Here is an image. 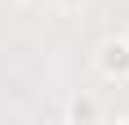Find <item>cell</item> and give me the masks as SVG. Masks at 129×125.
Returning a JSON list of instances; mask_svg holds the SVG:
<instances>
[{
  "mask_svg": "<svg viewBox=\"0 0 129 125\" xmlns=\"http://www.w3.org/2000/svg\"><path fill=\"white\" fill-rule=\"evenodd\" d=\"M98 72L107 80H129V40L116 36V40H103L98 49Z\"/></svg>",
  "mask_w": 129,
  "mask_h": 125,
  "instance_id": "1",
  "label": "cell"
},
{
  "mask_svg": "<svg viewBox=\"0 0 129 125\" xmlns=\"http://www.w3.org/2000/svg\"><path fill=\"white\" fill-rule=\"evenodd\" d=\"M103 116V107H98V98H89V94H76V98L67 103V121L71 125H93Z\"/></svg>",
  "mask_w": 129,
  "mask_h": 125,
  "instance_id": "2",
  "label": "cell"
},
{
  "mask_svg": "<svg viewBox=\"0 0 129 125\" xmlns=\"http://www.w3.org/2000/svg\"><path fill=\"white\" fill-rule=\"evenodd\" d=\"M58 5H62V9H76V5H85V0H58Z\"/></svg>",
  "mask_w": 129,
  "mask_h": 125,
  "instance_id": "3",
  "label": "cell"
},
{
  "mask_svg": "<svg viewBox=\"0 0 129 125\" xmlns=\"http://www.w3.org/2000/svg\"><path fill=\"white\" fill-rule=\"evenodd\" d=\"M125 40H129V31H125Z\"/></svg>",
  "mask_w": 129,
  "mask_h": 125,
  "instance_id": "4",
  "label": "cell"
}]
</instances>
